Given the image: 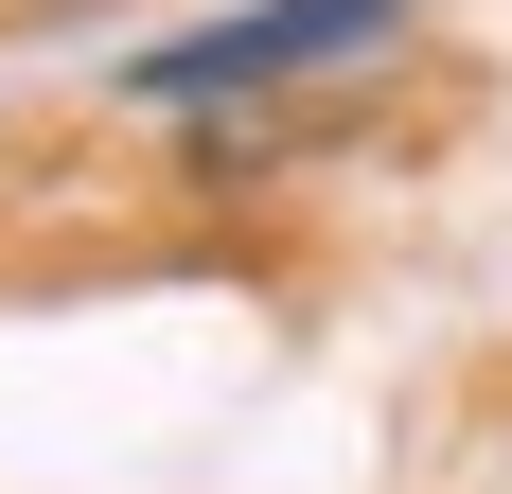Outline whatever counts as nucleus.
<instances>
[{"label":"nucleus","instance_id":"1","mask_svg":"<svg viewBox=\"0 0 512 494\" xmlns=\"http://www.w3.org/2000/svg\"><path fill=\"white\" fill-rule=\"evenodd\" d=\"M407 18H424V0H230V18H195V36H142L106 89L159 106V124H265V106H301V89L389 71Z\"/></svg>","mask_w":512,"mask_h":494}]
</instances>
